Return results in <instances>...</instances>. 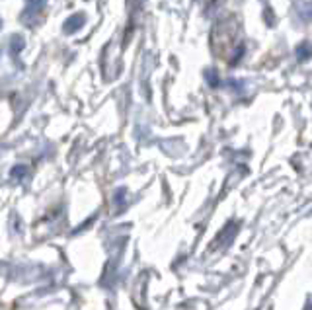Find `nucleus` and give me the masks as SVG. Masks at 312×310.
Here are the masks:
<instances>
[{
    "label": "nucleus",
    "instance_id": "2",
    "mask_svg": "<svg viewBox=\"0 0 312 310\" xmlns=\"http://www.w3.org/2000/svg\"><path fill=\"white\" fill-rule=\"evenodd\" d=\"M311 55H312V45H311V43H303V45L299 47V51H297V57H299L301 61H307Z\"/></svg>",
    "mask_w": 312,
    "mask_h": 310
},
{
    "label": "nucleus",
    "instance_id": "1",
    "mask_svg": "<svg viewBox=\"0 0 312 310\" xmlns=\"http://www.w3.org/2000/svg\"><path fill=\"white\" fill-rule=\"evenodd\" d=\"M297 10H299V14H301L303 20H307V22L312 20V0H301L299 6H297Z\"/></svg>",
    "mask_w": 312,
    "mask_h": 310
}]
</instances>
